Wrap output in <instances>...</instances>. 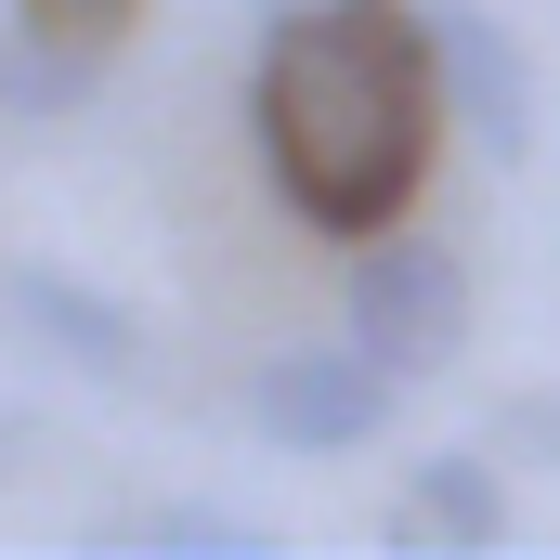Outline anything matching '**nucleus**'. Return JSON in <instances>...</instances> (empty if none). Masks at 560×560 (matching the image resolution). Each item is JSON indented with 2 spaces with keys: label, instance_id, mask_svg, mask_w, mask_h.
I'll list each match as a JSON object with an SVG mask.
<instances>
[{
  "label": "nucleus",
  "instance_id": "f257e3e1",
  "mask_svg": "<svg viewBox=\"0 0 560 560\" xmlns=\"http://www.w3.org/2000/svg\"><path fill=\"white\" fill-rule=\"evenodd\" d=\"M248 131L275 196L313 235H392L443 131V79H430V13L418 0H300L261 26L248 66Z\"/></svg>",
  "mask_w": 560,
  "mask_h": 560
},
{
  "label": "nucleus",
  "instance_id": "f03ea898",
  "mask_svg": "<svg viewBox=\"0 0 560 560\" xmlns=\"http://www.w3.org/2000/svg\"><path fill=\"white\" fill-rule=\"evenodd\" d=\"M339 313H352V339H365L392 378H443V365L469 352V275H456V248H430V235H352Z\"/></svg>",
  "mask_w": 560,
  "mask_h": 560
},
{
  "label": "nucleus",
  "instance_id": "7ed1b4c3",
  "mask_svg": "<svg viewBox=\"0 0 560 560\" xmlns=\"http://www.w3.org/2000/svg\"><path fill=\"white\" fill-rule=\"evenodd\" d=\"M405 405V378L365 352V339H313V352H261L248 365V430L287 443V456H352V443H378Z\"/></svg>",
  "mask_w": 560,
  "mask_h": 560
},
{
  "label": "nucleus",
  "instance_id": "20e7f679",
  "mask_svg": "<svg viewBox=\"0 0 560 560\" xmlns=\"http://www.w3.org/2000/svg\"><path fill=\"white\" fill-rule=\"evenodd\" d=\"M418 13H430V79H443L456 143L495 156V170H522L535 156V66H522V39L482 0H418Z\"/></svg>",
  "mask_w": 560,
  "mask_h": 560
},
{
  "label": "nucleus",
  "instance_id": "39448f33",
  "mask_svg": "<svg viewBox=\"0 0 560 560\" xmlns=\"http://www.w3.org/2000/svg\"><path fill=\"white\" fill-rule=\"evenodd\" d=\"M0 313H13L66 378H92V392H131L143 378V313L118 300V287L66 275V261H13V275H0Z\"/></svg>",
  "mask_w": 560,
  "mask_h": 560
},
{
  "label": "nucleus",
  "instance_id": "423d86ee",
  "mask_svg": "<svg viewBox=\"0 0 560 560\" xmlns=\"http://www.w3.org/2000/svg\"><path fill=\"white\" fill-rule=\"evenodd\" d=\"M495 535H509L495 456H418V482L392 495V548H495Z\"/></svg>",
  "mask_w": 560,
  "mask_h": 560
},
{
  "label": "nucleus",
  "instance_id": "0eeeda50",
  "mask_svg": "<svg viewBox=\"0 0 560 560\" xmlns=\"http://www.w3.org/2000/svg\"><path fill=\"white\" fill-rule=\"evenodd\" d=\"M105 92V39H52V26H13L0 39V118H79Z\"/></svg>",
  "mask_w": 560,
  "mask_h": 560
},
{
  "label": "nucleus",
  "instance_id": "6e6552de",
  "mask_svg": "<svg viewBox=\"0 0 560 560\" xmlns=\"http://www.w3.org/2000/svg\"><path fill=\"white\" fill-rule=\"evenodd\" d=\"M118 535H143V548H235V560H261V522H248V509H131Z\"/></svg>",
  "mask_w": 560,
  "mask_h": 560
},
{
  "label": "nucleus",
  "instance_id": "1a4fd4ad",
  "mask_svg": "<svg viewBox=\"0 0 560 560\" xmlns=\"http://www.w3.org/2000/svg\"><path fill=\"white\" fill-rule=\"evenodd\" d=\"M13 26H52V39H118L131 0H13Z\"/></svg>",
  "mask_w": 560,
  "mask_h": 560
},
{
  "label": "nucleus",
  "instance_id": "9d476101",
  "mask_svg": "<svg viewBox=\"0 0 560 560\" xmlns=\"http://www.w3.org/2000/svg\"><path fill=\"white\" fill-rule=\"evenodd\" d=\"M261 13H300V0H261Z\"/></svg>",
  "mask_w": 560,
  "mask_h": 560
}]
</instances>
